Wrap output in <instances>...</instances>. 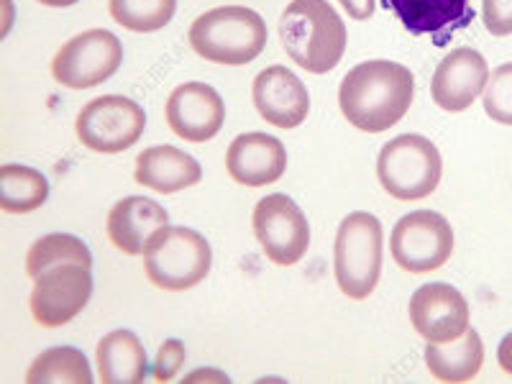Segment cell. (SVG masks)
I'll return each mask as SVG.
<instances>
[{
    "label": "cell",
    "instance_id": "52a82bcc",
    "mask_svg": "<svg viewBox=\"0 0 512 384\" xmlns=\"http://www.w3.org/2000/svg\"><path fill=\"white\" fill-rule=\"evenodd\" d=\"M121 62V39L108 29H90L64 41L52 59V75L64 88L88 90L111 80Z\"/></svg>",
    "mask_w": 512,
    "mask_h": 384
},
{
    "label": "cell",
    "instance_id": "7a4b0ae2",
    "mask_svg": "<svg viewBox=\"0 0 512 384\" xmlns=\"http://www.w3.org/2000/svg\"><path fill=\"white\" fill-rule=\"evenodd\" d=\"M280 39L292 62L326 75L344 59L346 24L328 0H292L282 11Z\"/></svg>",
    "mask_w": 512,
    "mask_h": 384
},
{
    "label": "cell",
    "instance_id": "9a60e30c",
    "mask_svg": "<svg viewBox=\"0 0 512 384\" xmlns=\"http://www.w3.org/2000/svg\"><path fill=\"white\" fill-rule=\"evenodd\" d=\"M489 80L487 59L472 47H459L436 67L431 82L433 103L446 113L466 111L484 93Z\"/></svg>",
    "mask_w": 512,
    "mask_h": 384
},
{
    "label": "cell",
    "instance_id": "9c48e42d",
    "mask_svg": "<svg viewBox=\"0 0 512 384\" xmlns=\"http://www.w3.org/2000/svg\"><path fill=\"white\" fill-rule=\"evenodd\" d=\"M146 128V113L139 103L123 95H103L90 100L77 113V139L90 152L121 154L141 139Z\"/></svg>",
    "mask_w": 512,
    "mask_h": 384
},
{
    "label": "cell",
    "instance_id": "277c9868",
    "mask_svg": "<svg viewBox=\"0 0 512 384\" xmlns=\"http://www.w3.org/2000/svg\"><path fill=\"white\" fill-rule=\"evenodd\" d=\"M382 223L372 213L356 210L341 221L333 244V272L349 300H367L382 274Z\"/></svg>",
    "mask_w": 512,
    "mask_h": 384
},
{
    "label": "cell",
    "instance_id": "f546056e",
    "mask_svg": "<svg viewBox=\"0 0 512 384\" xmlns=\"http://www.w3.org/2000/svg\"><path fill=\"white\" fill-rule=\"evenodd\" d=\"M497 364L505 374H512V333H507L497 346Z\"/></svg>",
    "mask_w": 512,
    "mask_h": 384
},
{
    "label": "cell",
    "instance_id": "4fadbf2b",
    "mask_svg": "<svg viewBox=\"0 0 512 384\" xmlns=\"http://www.w3.org/2000/svg\"><path fill=\"white\" fill-rule=\"evenodd\" d=\"M226 103L208 82H185L167 100V123L180 139L205 144L223 128Z\"/></svg>",
    "mask_w": 512,
    "mask_h": 384
},
{
    "label": "cell",
    "instance_id": "f1b7e54d",
    "mask_svg": "<svg viewBox=\"0 0 512 384\" xmlns=\"http://www.w3.org/2000/svg\"><path fill=\"white\" fill-rule=\"evenodd\" d=\"M338 3L354 21H369L374 16V0H338Z\"/></svg>",
    "mask_w": 512,
    "mask_h": 384
},
{
    "label": "cell",
    "instance_id": "5bb4252c",
    "mask_svg": "<svg viewBox=\"0 0 512 384\" xmlns=\"http://www.w3.org/2000/svg\"><path fill=\"white\" fill-rule=\"evenodd\" d=\"M251 98L259 116L277 128H297L310 113L305 82L282 64H272L254 77Z\"/></svg>",
    "mask_w": 512,
    "mask_h": 384
},
{
    "label": "cell",
    "instance_id": "83f0119b",
    "mask_svg": "<svg viewBox=\"0 0 512 384\" xmlns=\"http://www.w3.org/2000/svg\"><path fill=\"white\" fill-rule=\"evenodd\" d=\"M482 21L492 36H510L512 0H482Z\"/></svg>",
    "mask_w": 512,
    "mask_h": 384
},
{
    "label": "cell",
    "instance_id": "44dd1931",
    "mask_svg": "<svg viewBox=\"0 0 512 384\" xmlns=\"http://www.w3.org/2000/svg\"><path fill=\"white\" fill-rule=\"evenodd\" d=\"M425 364L441 382H469L479 374L484 364V344L474 328H466L464 336L446 344H428Z\"/></svg>",
    "mask_w": 512,
    "mask_h": 384
},
{
    "label": "cell",
    "instance_id": "5b68a950",
    "mask_svg": "<svg viewBox=\"0 0 512 384\" xmlns=\"http://www.w3.org/2000/svg\"><path fill=\"white\" fill-rule=\"evenodd\" d=\"M213 267V249L203 233L185 226L157 231L144 251L146 280L167 292H182L200 285Z\"/></svg>",
    "mask_w": 512,
    "mask_h": 384
},
{
    "label": "cell",
    "instance_id": "30bf717a",
    "mask_svg": "<svg viewBox=\"0 0 512 384\" xmlns=\"http://www.w3.org/2000/svg\"><path fill=\"white\" fill-rule=\"evenodd\" d=\"M256 241L269 262L277 267H295L310 249V226L300 205L292 198L274 192L256 203L251 216Z\"/></svg>",
    "mask_w": 512,
    "mask_h": 384
},
{
    "label": "cell",
    "instance_id": "7402d4cb",
    "mask_svg": "<svg viewBox=\"0 0 512 384\" xmlns=\"http://www.w3.org/2000/svg\"><path fill=\"white\" fill-rule=\"evenodd\" d=\"M49 198V180L39 169L26 164H3L0 167V208L6 213H31Z\"/></svg>",
    "mask_w": 512,
    "mask_h": 384
},
{
    "label": "cell",
    "instance_id": "ffe728a7",
    "mask_svg": "<svg viewBox=\"0 0 512 384\" xmlns=\"http://www.w3.org/2000/svg\"><path fill=\"white\" fill-rule=\"evenodd\" d=\"M98 377L105 384H141L149 374V359L134 331H113L100 338L98 349Z\"/></svg>",
    "mask_w": 512,
    "mask_h": 384
},
{
    "label": "cell",
    "instance_id": "2e32d148",
    "mask_svg": "<svg viewBox=\"0 0 512 384\" xmlns=\"http://www.w3.org/2000/svg\"><path fill=\"white\" fill-rule=\"evenodd\" d=\"M384 8L410 34L431 36L436 47H446L456 31L474 21L472 0H384Z\"/></svg>",
    "mask_w": 512,
    "mask_h": 384
},
{
    "label": "cell",
    "instance_id": "8fae6325",
    "mask_svg": "<svg viewBox=\"0 0 512 384\" xmlns=\"http://www.w3.org/2000/svg\"><path fill=\"white\" fill-rule=\"evenodd\" d=\"M93 297V274L82 264H59L34 280L29 308L44 328H62L85 310Z\"/></svg>",
    "mask_w": 512,
    "mask_h": 384
},
{
    "label": "cell",
    "instance_id": "d4e9b609",
    "mask_svg": "<svg viewBox=\"0 0 512 384\" xmlns=\"http://www.w3.org/2000/svg\"><path fill=\"white\" fill-rule=\"evenodd\" d=\"M116 24L136 34H152L175 18L177 0H108Z\"/></svg>",
    "mask_w": 512,
    "mask_h": 384
},
{
    "label": "cell",
    "instance_id": "ac0fdd59",
    "mask_svg": "<svg viewBox=\"0 0 512 384\" xmlns=\"http://www.w3.org/2000/svg\"><path fill=\"white\" fill-rule=\"evenodd\" d=\"M169 226V213L152 198L131 195L116 203L108 213V239L128 256L144 254L157 231Z\"/></svg>",
    "mask_w": 512,
    "mask_h": 384
},
{
    "label": "cell",
    "instance_id": "4316f807",
    "mask_svg": "<svg viewBox=\"0 0 512 384\" xmlns=\"http://www.w3.org/2000/svg\"><path fill=\"white\" fill-rule=\"evenodd\" d=\"M185 344L177 338H167L159 349L157 361H154V379L157 382H169L180 374L182 364H185Z\"/></svg>",
    "mask_w": 512,
    "mask_h": 384
},
{
    "label": "cell",
    "instance_id": "4dcf8cb0",
    "mask_svg": "<svg viewBox=\"0 0 512 384\" xmlns=\"http://www.w3.org/2000/svg\"><path fill=\"white\" fill-rule=\"evenodd\" d=\"M41 6H49V8H70L75 6V3H80V0H39Z\"/></svg>",
    "mask_w": 512,
    "mask_h": 384
},
{
    "label": "cell",
    "instance_id": "7c38bea8",
    "mask_svg": "<svg viewBox=\"0 0 512 384\" xmlns=\"http://www.w3.org/2000/svg\"><path fill=\"white\" fill-rule=\"evenodd\" d=\"M410 323L428 344H446L469 328V303L446 282L423 285L410 297Z\"/></svg>",
    "mask_w": 512,
    "mask_h": 384
},
{
    "label": "cell",
    "instance_id": "1f68e13d",
    "mask_svg": "<svg viewBox=\"0 0 512 384\" xmlns=\"http://www.w3.org/2000/svg\"><path fill=\"white\" fill-rule=\"evenodd\" d=\"M210 377L221 379V382H228L226 374H218V372H198V374H192V377H187V379H190V382H195V379H210Z\"/></svg>",
    "mask_w": 512,
    "mask_h": 384
},
{
    "label": "cell",
    "instance_id": "cb8c5ba5",
    "mask_svg": "<svg viewBox=\"0 0 512 384\" xmlns=\"http://www.w3.org/2000/svg\"><path fill=\"white\" fill-rule=\"evenodd\" d=\"M59 264H82V267H93V254L88 244L72 233H47L26 254V274L36 280L41 272L59 267Z\"/></svg>",
    "mask_w": 512,
    "mask_h": 384
},
{
    "label": "cell",
    "instance_id": "603a6c76",
    "mask_svg": "<svg viewBox=\"0 0 512 384\" xmlns=\"http://www.w3.org/2000/svg\"><path fill=\"white\" fill-rule=\"evenodd\" d=\"M93 379L88 356L75 346H54L41 351L26 372L29 384H90Z\"/></svg>",
    "mask_w": 512,
    "mask_h": 384
},
{
    "label": "cell",
    "instance_id": "6da1fadb",
    "mask_svg": "<svg viewBox=\"0 0 512 384\" xmlns=\"http://www.w3.org/2000/svg\"><path fill=\"white\" fill-rule=\"evenodd\" d=\"M413 95L415 77L405 64L369 59L346 72L338 88V105L354 128L382 134L405 118Z\"/></svg>",
    "mask_w": 512,
    "mask_h": 384
},
{
    "label": "cell",
    "instance_id": "d6986e66",
    "mask_svg": "<svg viewBox=\"0 0 512 384\" xmlns=\"http://www.w3.org/2000/svg\"><path fill=\"white\" fill-rule=\"evenodd\" d=\"M136 182L162 195L187 190L203 180V167L198 159L185 154L177 146H152L136 157Z\"/></svg>",
    "mask_w": 512,
    "mask_h": 384
},
{
    "label": "cell",
    "instance_id": "484cf974",
    "mask_svg": "<svg viewBox=\"0 0 512 384\" xmlns=\"http://www.w3.org/2000/svg\"><path fill=\"white\" fill-rule=\"evenodd\" d=\"M484 113L495 123L512 126V62L500 64L487 80L482 93Z\"/></svg>",
    "mask_w": 512,
    "mask_h": 384
},
{
    "label": "cell",
    "instance_id": "8992f818",
    "mask_svg": "<svg viewBox=\"0 0 512 384\" xmlns=\"http://www.w3.org/2000/svg\"><path fill=\"white\" fill-rule=\"evenodd\" d=\"M443 175L438 146L420 134H402L387 141L377 157V177L395 200H423L436 192Z\"/></svg>",
    "mask_w": 512,
    "mask_h": 384
},
{
    "label": "cell",
    "instance_id": "3957f363",
    "mask_svg": "<svg viewBox=\"0 0 512 384\" xmlns=\"http://www.w3.org/2000/svg\"><path fill=\"white\" fill-rule=\"evenodd\" d=\"M190 44L205 62L239 64L254 62L267 47V24L256 11L244 6H221L192 21Z\"/></svg>",
    "mask_w": 512,
    "mask_h": 384
},
{
    "label": "cell",
    "instance_id": "e0dca14e",
    "mask_svg": "<svg viewBox=\"0 0 512 384\" xmlns=\"http://www.w3.org/2000/svg\"><path fill=\"white\" fill-rule=\"evenodd\" d=\"M226 169L231 180L239 185H274L285 175L287 149L277 136L262 134V131L241 134L228 146Z\"/></svg>",
    "mask_w": 512,
    "mask_h": 384
},
{
    "label": "cell",
    "instance_id": "ba28073f",
    "mask_svg": "<svg viewBox=\"0 0 512 384\" xmlns=\"http://www.w3.org/2000/svg\"><path fill=\"white\" fill-rule=\"evenodd\" d=\"M390 251L397 267L410 274L436 272L454 254L451 223L436 210H415L395 223Z\"/></svg>",
    "mask_w": 512,
    "mask_h": 384
}]
</instances>
